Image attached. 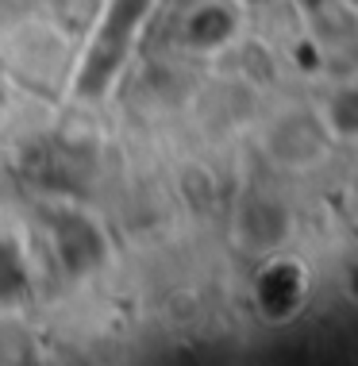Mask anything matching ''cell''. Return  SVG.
<instances>
[{"mask_svg": "<svg viewBox=\"0 0 358 366\" xmlns=\"http://www.w3.org/2000/svg\"><path fill=\"white\" fill-rule=\"evenodd\" d=\"M243 4H270V0H243Z\"/></svg>", "mask_w": 358, "mask_h": 366, "instance_id": "obj_6", "label": "cell"}, {"mask_svg": "<svg viewBox=\"0 0 358 366\" xmlns=\"http://www.w3.org/2000/svg\"><path fill=\"white\" fill-rule=\"evenodd\" d=\"M324 132L332 139H358V85H343L324 104Z\"/></svg>", "mask_w": 358, "mask_h": 366, "instance_id": "obj_5", "label": "cell"}, {"mask_svg": "<svg viewBox=\"0 0 358 366\" xmlns=\"http://www.w3.org/2000/svg\"><path fill=\"white\" fill-rule=\"evenodd\" d=\"M27 293H31V266L24 247L12 235H0V309L19 305Z\"/></svg>", "mask_w": 358, "mask_h": 366, "instance_id": "obj_4", "label": "cell"}, {"mask_svg": "<svg viewBox=\"0 0 358 366\" xmlns=\"http://www.w3.org/2000/svg\"><path fill=\"white\" fill-rule=\"evenodd\" d=\"M182 35H185L189 46H197V51L224 46L227 39L235 35V12L227 4H216V0H212V4H201V8H193V12H189Z\"/></svg>", "mask_w": 358, "mask_h": 366, "instance_id": "obj_3", "label": "cell"}, {"mask_svg": "<svg viewBox=\"0 0 358 366\" xmlns=\"http://www.w3.org/2000/svg\"><path fill=\"white\" fill-rule=\"evenodd\" d=\"M304 297H308V274L289 259H274L254 282V301L270 320H289V316H297Z\"/></svg>", "mask_w": 358, "mask_h": 366, "instance_id": "obj_2", "label": "cell"}, {"mask_svg": "<svg viewBox=\"0 0 358 366\" xmlns=\"http://www.w3.org/2000/svg\"><path fill=\"white\" fill-rule=\"evenodd\" d=\"M54 254L69 274L81 278V274L96 270V266L104 262L108 247H104L101 227L89 220V216L66 212V216H58V224H54Z\"/></svg>", "mask_w": 358, "mask_h": 366, "instance_id": "obj_1", "label": "cell"}, {"mask_svg": "<svg viewBox=\"0 0 358 366\" xmlns=\"http://www.w3.org/2000/svg\"><path fill=\"white\" fill-rule=\"evenodd\" d=\"M354 293H358V270H354Z\"/></svg>", "mask_w": 358, "mask_h": 366, "instance_id": "obj_7", "label": "cell"}]
</instances>
